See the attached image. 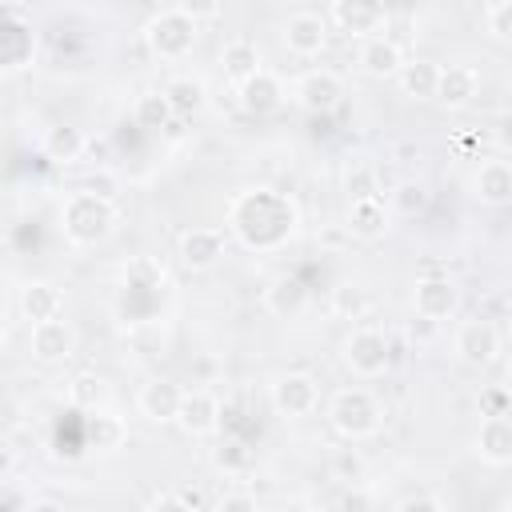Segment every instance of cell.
<instances>
[{"mask_svg": "<svg viewBox=\"0 0 512 512\" xmlns=\"http://www.w3.org/2000/svg\"><path fill=\"white\" fill-rule=\"evenodd\" d=\"M60 228L76 248L104 244L116 232V204L100 192H72L60 212Z\"/></svg>", "mask_w": 512, "mask_h": 512, "instance_id": "6da1fadb", "label": "cell"}, {"mask_svg": "<svg viewBox=\"0 0 512 512\" xmlns=\"http://www.w3.org/2000/svg\"><path fill=\"white\" fill-rule=\"evenodd\" d=\"M328 424L344 436V440H368V436H376L380 432V424H384V408H380V400L368 392V388H340L332 400H328Z\"/></svg>", "mask_w": 512, "mask_h": 512, "instance_id": "7a4b0ae2", "label": "cell"}, {"mask_svg": "<svg viewBox=\"0 0 512 512\" xmlns=\"http://www.w3.org/2000/svg\"><path fill=\"white\" fill-rule=\"evenodd\" d=\"M144 40H148V48H152L160 60H184V56L196 48V40H200V24H192V20L172 4V8L156 12V16L144 24Z\"/></svg>", "mask_w": 512, "mask_h": 512, "instance_id": "3957f363", "label": "cell"}, {"mask_svg": "<svg viewBox=\"0 0 512 512\" xmlns=\"http://www.w3.org/2000/svg\"><path fill=\"white\" fill-rule=\"evenodd\" d=\"M340 356H344V368H348L356 380H376V376H384L388 364H392L388 336H384L380 328H372V324L352 328L348 340H344V352H340Z\"/></svg>", "mask_w": 512, "mask_h": 512, "instance_id": "277c9868", "label": "cell"}, {"mask_svg": "<svg viewBox=\"0 0 512 512\" xmlns=\"http://www.w3.org/2000/svg\"><path fill=\"white\" fill-rule=\"evenodd\" d=\"M500 348H504V336H500V328L488 320V316H472V320H464L460 328H456V336H452V352H456V360L464 364V368H492L496 360H500Z\"/></svg>", "mask_w": 512, "mask_h": 512, "instance_id": "5b68a950", "label": "cell"}, {"mask_svg": "<svg viewBox=\"0 0 512 512\" xmlns=\"http://www.w3.org/2000/svg\"><path fill=\"white\" fill-rule=\"evenodd\" d=\"M328 28L352 36V40H372L376 32H384L388 24V8L372 4V0H332L328 4Z\"/></svg>", "mask_w": 512, "mask_h": 512, "instance_id": "8992f818", "label": "cell"}, {"mask_svg": "<svg viewBox=\"0 0 512 512\" xmlns=\"http://www.w3.org/2000/svg\"><path fill=\"white\" fill-rule=\"evenodd\" d=\"M292 100L312 116H328L344 100V80L332 68H308L292 80Z\"/></svg>", "mask_w": 512, "mask_h": 512, "instance_id": "52a82bcc", "label": "cell"}, {"mask_svg": "<svg viewBox=\"0 0 512 512\" xmlns=\"http://www.w3.org/2000/svg\"><path fill=\"white\" fill-rule=\"evenodd\" d=\"M272 408L288 420H300V416H312L316 404H320V384L312 372H284L272 380Z\"/></svg>", "mask_w": 512, "mask_h": 512, "instance_id": "ba28073f", "label": "cell"}, {"mask_svg": "<svg viewBox=\"0 0 512 512\" xmlns=\"http://www.w3.org/2000/svg\"><path fill=\"white\" fill-rule=\"evenodd\" d=\"M412 308H416V316L428 320V324H440V320L456 316V308H460V288H456V280H452V276H440V272L420 276L416 288H412Z\"/></svg>", "mask_w": 512, "mask_h": 512, "instance_id": "9c48e42d", "label": "cell"}, {"mask_svg": "<svg viewBox=\"0 0 512 512\" xmlns=\"http://www.w3.org/2000/svg\"><path fill=\"white\" fill-rule=\"evenodd\" d=\"M280 40H284V48H288L292 56H300V60L320 56L324 44H328V20H324L320 12H312V8H300V12H292V16L284 20Z\"/></svg>", "mask_w": 512, "mask_h": 512, "instance_id": "30bf717a", "label": "cell"}, {"mask_svg": "<svg viewBox=\"0 0 512 512\" xmlns=\"http://www.w3.org/2000/svg\"><path fill=\"white\" fill-rule=\"evenodd\" d=\"M224 244H228V236H224L220 224H196L180 236V264L188 272H208V268L220 264Z\"/></svg>", "mask_w": 512, "mask_h": 512, "instance_id": "8fae6325", "label": "cell"}, {"mask_svg": "<svg viewBox=\"0 0 512 512\" xmlns=\"http://www.w3.org/2000/svg\"><path fill=\"white\" fill-rule=\"evenodd\" d=\"M36 52V36L32 28L20 20L16 8H0V72H20L32 64Z\"/></svg>", "mask_w": 512, "mask_h": 512, "instance_id": "7c38bea8", "label": "cell"}, {"mask_svg": "<svg viewBox=\"0 0 512 512\" xmlns=\"http://www.w3.org/2000/svg\"><path fill=\"white\" fill-rule=\"evenodd\" d=\"M28 348H32V360L40 364H64L72 360L76 352V332L68 320H44V324H32V336H28Z\"/></svg>", "mask_w": 512, "mask_h": 512, "instance_id": "4fadbf2b", "label": "cell"}, {"mask_svg": "<svg viewBox=\"0 0 512 512\" xmlns=\"http://www.w3.org/2000/svg\"><path fill=\"white\" fill-rule=\"evenodd\" d=\"M172 424H180L188 436H216L220 432V400L208 388H192V392H184Z\"/></svg>", "mask_w": 512, "mask_h": 512, "instance_id": "5bb4252c", "label": "cell"}, {"mask_svg": "<svg viewBox=\"0 0 512 512\" xmlns=\"http://www.w3.org/2000/svg\"><path fill=\"white\" fill-rule=\"evenodd\" d=\"M284 84H280V76L276 72H268V68H260L256 76H248L240 88H236V100H240V108L248 112V116H272L280 104H284Z\"/></svg>", "mask_w": 512, "mask_h": 512, "instance_id": "9a60e30c", "label": "cell"}, {"mask_svg": "<svg viewBox=\"0 0 512 512\" xmlns=\"http://www.w3.org/2000/svg\"><path fill=\"white\" fill-rule=\"evenodd\" d=\"M480 96V72L472 64H444L436 76V96L444 108H468Z\"/></svg>", "mask_w": 512, "mask_h": 512, "instance_id": "2e32d148", "label": "cell"}, {"mask_svg": "<svg viewBox=\"0 0 512 512\" xmlns=\"http://www.w3.org/2000/svg\"><path fill=\"white\" fill-rule=\"evenodd\" d=\"M180 400H184V388H180L176 380H168V376H156V380H148V384L140 388L136 408H140V416L152 420V424H172Z\"/></svg>", "mask_w": 512, "mask_h": 512, "instance_id": "e0dca14e", "label": "cell"}, {"mask_svg": "<svg viewBox=\"0 0 512 512\" xmlns=\"http://www.w3.org/2000/svg\"><path fill=\"white\" fill-rule=\"evenodd\" d=\"M476 456L488 468H508L512 464V420L508 416H484L476 428Z\"/></svg>", "mask_w": 512, "mask_h": 512, "instance_id": "ac0fdd59", "label": "cell"}, {"mask_svg": "<svg viewBox=\"0 0 512 512\" xmlns=\"http://www.w3.org/2000/svg\"><path fill=\"white\" fill-rule=\"evenodd\" d=\"M356 64H360V72L372 76V80H392V76L400 72V64H404V48H400L392 36H372V40L360 44Z\"/></svg>", "mask_w": 512, "mask_h": 512, "instance_id": "d6986e66", "label": "cell"}, {"mask_svg": "<svg viewBox=\"0 0 512 512\" xmlns=\"http://www.w3.org/2000/svg\"><path fill=\"white\" fill-rule=\"evenodd\" d=\"M472 196L488 208H504L512 200V168L508 160H484L472 176Z\"/></svg>", "mask_w": 512, "mask_h": 512, "instance_id": "ffe728a7", "label": "cell"}, {"mask_svg": "<svg viewBox=\"0 0 512 512\" xmlns=\"http://www.w3.org/2000/svg\"><path fill=\"white\" fill-rule=\"evenodd\" d=\"M264 308H268L272 316H284V320L300 316V312L308 308V288H304V280L292 276V272L272 276L268 288H264Z\"/></svg>", "mask_w": 512, "mask_h": 512, "instance_id": "44dd1931", "label": "cell"}, {"mask_svg": "<svg viewBox=\"0 0 512 512\" xmlns=\"http://www.w3.org/2000/svg\"><path fill=\"white\" fill-rule=\"evenodd\" d=\"M160 92H164V100H168L172 116H180V120L196 116V112L204 108V100H208L204 80H200V76H192V72H176V76H168Z\"/></svg>", "mask_w": 512, "mask_h": 512, "instance_id": "7402d4cb", "label": "cell"}, {"mask_svg": "<svg viewBox=\"0 0 512 512\" xmlns=\"http://www.w3.org/2000/svg\"><path fill=\"white\" fill-rule=\"evenodd\" d=\"M220 68H224V76L240 88L248 76H256L264 64H260V48L252 44V40H244V36H236V40H228L224 48H220Z\"/></svg>", "mask_w": 512, "mask_h": 512, "instance_id": "603a6c76", "label": "cell"}, {"mask_svg": "<svg viewBox=\"0 0 512 512\" xmlns=\"http://www.w3.org/2000/svg\"><path fill=\"white\" fill-rule=\"evenodd\" d=\"M348 232L360 236V240H380L388 232V208L380 196H368V200H352L348 204Z\"/></svg>", "mask_w": 512, "mask_h": 512, "instance_id": "cb8c5ba5", "label": "cell"}, {"mask_svg": "<svg viewBox=\"0 0 512 512\" xmlns=\"http://www.w3.org/2000/svg\"><path fill=\"white\" fill-rule=\"evenodd\" d=\"M20 312L32 320V324H44V320H56L64 312V296L56 284L48 280H32L24 292H20Z\"/></svg>", "mask_w": 512, "mask_h": 512, "instance_id": "d4e9b609", "label": "cell"}, {"mask_svg": "<svg viewBox=\"0 0 512 512\" xmlns=\"http://www.w3.org/2000/svg\"><path fill=\"white\" fill-rule=\"evenodd\" d=\"M436 76H440V64L424 60V56H412L400 64L396 80H400V92L408 100H432L436 96Z\"/></svg>", "mask_w": 512, "mask_h": 512, "instance_id": "484cf974", "label": "cell"}, {"mask_svg": "<svg viewBox=\"0 0 512 512\" xmlns=\"http://www.w3.org/2000/svg\"><path fill=\"white\" fill-rule=\"evenodd\" d=\"M108 400V380L100 372H76L68 380V404L80 412H96Z\"/></svg>", "mask_w": 512, "mask_h": 512, "instance_id": "4316f807", "label": "cell"}, {"mask_svg": "<svg viewBox=\"0 0 512 512\" xmlns=\"http://www.w3.org/2000/svg\"><path fill=\"white\" fill-rule=\"evenodd\" d=\"M132 120H136V128H144V132H164L176 116H172L164 92H140L136 104H132Z\"/></svg>", "mask_w": 512, "mask_h": 512, "instance_id": "83f0119b", "label": "cell"}, {"mask_svg": "<svg viewBox=\"0 0 512 512\" xmlns=\"http://www.w3.org/2000/svg\"><path fill=\"white\" fill-rule=\"evenodd\" d=\"M212 464H216L224 476H244V472H252V464H256V452H252L244 440L228 436V440H220V444L212 448Z\"/></svg>", "mask_w": 512, "mask_h": 512, "instance_id": "f1b7e54d", "label": "cell"}, {"mask_svg": "<svg viewBox=\"0 0 512 512\" xmlns=\"http://www.w3.org/2000/svg\"><path fill=\"white\" fill-rule=\"evenodd\" d=\"M80 152H84V136H80L76 128H68V124L48 128V136H44V156H48V160L72 164V160H80Z\"/></svg>", "mask_w": 512, "mask_h": 512, "instance_id": "f546056e", "label": "cell"}, {"mask_svg": "<svg viewBox=\"0 0 512 512\" xmlns=\"http://www.w3.org/2000/svg\"><path fill=\"white\" fill-rule=\"evenodd\" d=\"M124 284H128V292H156L164 284V268L152 256H132L124 268Z\"/></svg>", "mask_w": 512, "mask_h": 512, "instance_id": "4dcf8cb0", "label": "cell"}, {"mask_svg": "<svg viewBox=\"0 0 512 512\" xmlns=\"http://www.w3.org/2000/svg\"><path fill=\"white\" fill-rule=\"evenodd\" d=\"M480 24H484V32H488L496 44H512V0H492V4H484Z\"/></svg>", "mask_w": 512, "mask_h": 512, "instance_id": "1f68e13d", "label": "cell"}, {"mask_svg": "<svg viewBox=\"0 0 512 512\" xmlns=\"http://www.w3.org/2000/svg\"><path fill=\"white\" fill-rule=\"evenodd\" d=\"M392 204H396L400 216H416V212L428 208V188H424L420 180H400V184L392 188Z\"/></svg>", "mask_w": 512, "mask_h": 512, "instance_id": "d6a6232c", "label": "cell"}, {"mask_svg": "<svg viewBox=\"0 0 512 512\" xmlns=\"http://www.w3.org/2000/svg\"><path fill=\"white\" fill-rule=\"evenodd\" d=\"M124 424H120V416H92V444L100 448V452H116L120 444H124Z\"/></svg>", "mask_w": 512, "mask_h": 512, "instance_id": "836d02e7", "label": "cell"}, {"mask_svg": "<svg viewBox=\"0 0 512 512\" xmlns=\"http://www.w3.org/2000/svg\"><path fill=\"white\" fill-rule=\"evenodd\" d=\"M380 188H376V168L372 164H360V168H352L348 172V196L352 200H368V196H376Z\"/></svg>", "mask_w": 512, "mask_h": 512, "instance_id": "e575fe53", "label": "cell"}, {"mask_svg": "<svg viewBox=\"0 0 512 512\" xmlns=\"http://www.w3.org/2000/svg\"><path fill=\"white\" fill-rule=\"evenodd\" d=\"M212 512H260V504L248 492H224L212 500Z\"/></svg>", "mask_w": 512, "mask_h": 512, "instance_id": "d590c367", "label": "cell"}, {"mask_svg": "<svg viewBox=\"0 0 512 512\" xmlns=\"http://www.w3.org/2000/svg\"><path fill=\"white\" fill-rule=\"evenodd\" d=\"M176 8H180V12H184L192 24H200V20H216V16L224 12L216 0H180Z\"/></svg>", "mask_w": 512, "mask_h": 512, "instance_id": "8d00e7d4", "label": "cell"}, {"mask_svg": "<svg viewBox=\"0 0 512 512\" xmlns=\"http://www.w3.org/2000/svg\"><path fill=\"white\" fill-rule=\"evenodd\" d=\"M148 512H196V508H192L180 492H160V496H152Z\"/></svg>", "mask_w": 512, "mask_h": 512, "instance_id": "74e56055", "label": "cell"}, {"mask_svg": "<svg viewBox=\"0 0 512 512\" xmlns=\"http://www.w3.org/2000/svg\"><path fill=\"white\" fill-rule=\"evenodd\" d=\"M480 404H484V416H508V392L504 388H484Z\"/></svg>", "mask_w": 512, "mask_h": 512, "instance_id": "f35d334b", "label": "cell"}, {"mask_svg": "<svg viewBox=\"0 0 512 512\" xmlns=\"http://www.w3.org/2000/svg\"><path fill=\"white\" fill-rule=\"evenodd\" d=\"M396 512H444V504L436 500V496H428V492H420V496H408Z\"/></svg>", "mask_w": 512, "mask_h": 512, "instance_id": "ab89813d", "label": "cell"}, {"mask_svg": "<svg viewBox=\"0 0 512 512\" xmlns=\"http://www.w3.org/2000/svg\"><path fill=\"white\" fill-rule=\"evenodd\" d=\"M336 308H340V312H356V308H360V288L340 284V288H336Z\"/></svg>", "mask_w": 512, "mask_h": 512, "instance_id": "60d3db41", "label": "cell"}, {"mask_svg": "<svg viewBox=\"0 0 512 512\" xmlns=\"http://www.w3.org/2000/svg\"><path fill=\"white\" fill-rule=\"evenodd\" d=\"M24 512H64V504H60V500H52V496H40V500H32Z\"/></svg>", "mask_w": 512, "mask_h": 512, "instance_id": "b9f144b4", "label": "cell"}, {"mask_svg": "<svg viewBox=\"0 0 512 512\" xmlns=\"http://www.w3.org/2000/svg\"><path fill=\"white\" fill-rule=\"evenodd\" d=\"M492 512H504V508H492Z\"/></svg>", "mask_w": 512, "mask_h": 512, "instance_id": "7bdbcfd3", "label": "cell"}]
</instances>
